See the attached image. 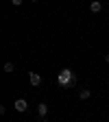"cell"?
<instances>
[{
  "mask_svg": "<svg viewBox=\"0 0 109 122\" xmlns=\"http://www.w3.org/2000/svg\"><path fill=\"white\" fill-rule=\"evenodd\" d=\"M57 83H59L61 87H74L76 83H79V76H76V72H74V70L63 68V70L57 74Z\"/></svg>",
  "mask_w": 109,
  "mask_h": 122,
  "instance_id": "cell-1",
  "label": "cell"
},
{
  "mask_svg": "<svg viewBox=\"0 0 109 122\" xmlns=\"http://www.w3.org/2000/svg\"><path fill=\"white\" fill-rule=\"evenodd\" d=\"M13 109H15V111H20V113H24V111L28 109V102H26L24 98H18V100L13 102Z\"/></svg>",
  "mask_w": 109,
  "mask_h": 122,
  "instance_id": "cell-2",
  "label": "cell"
},
{
  "mask_svg": "<svg viewBox=\"0 0 109 122\" xmlns=\"http://www.w3.org/2000/svg\"><path fill=\"white\" fill-rule=\"evenodd\" d=\"M28 83L33 85V87H39L42 85V76L37 72H28Z\"/></svg>",
  "mask_w": 109,
  "mask_h": 122,
  "instance_id": "cell-3",
  "label": "cell"
},
{
  "mask_svg": "<svg viewBox=\"0 0 109 122\" xmlns=\"http://www.w3.org/2000/svg\"><path fill=\"white\" fill-rule=\"evenodd\" d=\"M89 11L92 13H100L103 11V2H100V0H92V2H89Z\"/></svg>",
  "mask_w": 109,
  "mask_h": 122,
  "instance_id": "cell-4",
  "label": "cell"
},
{
  "mask_svg": "<svg viewBox=\"0 0 109 122\" xmlns=\"http://www.w3.org/2000/svg\"><path fill=\"white\" fill-rule=\"evenodd\" d=\"M79 98H81V100H89V98H92V89L81 87V92H79Z\"/></svg>",
  "mask_w": 109,
  "mask_h": 122,
  "instance_id": "cell-5",
  "label": "cell"
},
{
  "mask_svg": "<svg viewBox=\"0 0 109 122\" xmlns=\"http://www.w3.org/2000/svg\"><path fill=\"white\" fill-rule=\"evenodd\" d=\"M37 113H39L42 118H46V116H48V105H46V102H39V105H37Z\"/></svg>",
  "mask_w": 109,
  "mask_h": 122,
  "instance_id": "cell-6",
  "label": "cell"
},
{
  "mask_svg": "<svg viewBox=\"0 0 109 122\" xmlns=\"http://www.w3.org/2000/svg\"><path fill=\"white\" fill-rule=\"evenodd\" d=\"M2 70H5L7 74H13V72H15V66L11 63V61H7V63H5V68H2Z\"/></svg>",
  "mask_w": 109,
  "mask_h": 122,
  "instance_id": "cell-7",
  "label": "cell"
},
{
  "mask_svg": "<svg viewBox=\"0 0 109 122\" xmlns=\"http://www.w3.org/2000/svg\"><path fill=\"white\" fill-rule=\"evenodd\" d=\"M11 2H13V7H20V5L24 2V0H11Z\"/></svg>",
  "mask_w": 109,
  "mask_h": 122,
  "instance_id": "cell-8",
  "label": "cell"
},
{
  "mask_svg": "<svg viewBox=\"0 0 109 122\" xmlns=\"http://www.w3.org/2000/svg\"><path fill=\"white\" fill-rule=\"evenodd\" d=\"M105 61H107V63H109V52H107V55H105Z\"/></svg>",
  "mask_w": 109,
  "mask_h": 122,
  "instance_id": "cell-9",
  "label": "cell"
},
{
  "mask_svg": "<svg viewBox=\"0 0 109 122\" xmlns=\"http://www.w3.org/2000/svg\"><path fill=\"white\" fill-rule=\"evenodd\" d=\"M31 2H39V0H31Z\"/></svg>",
  "mask_w": 109,
  "mask_h": 122,
  "instance_id": "cell-10",
  "label": "cell"
},
{
  "mask_svg": "<svg viewBox=\"0 0 109 122\" xmlns=\"http://www.w3.org/2000/svg\"><path fill=\"white\" fill-rule=\"evenodd\" d=\"M42 122H48V120H46V118H44V120H42Z\"/></svg>",
  "mask_w": 109,
  "mask_h": 122,
  "instance_id": "cell-11",
  "label": "cell"
}]
</instances>
